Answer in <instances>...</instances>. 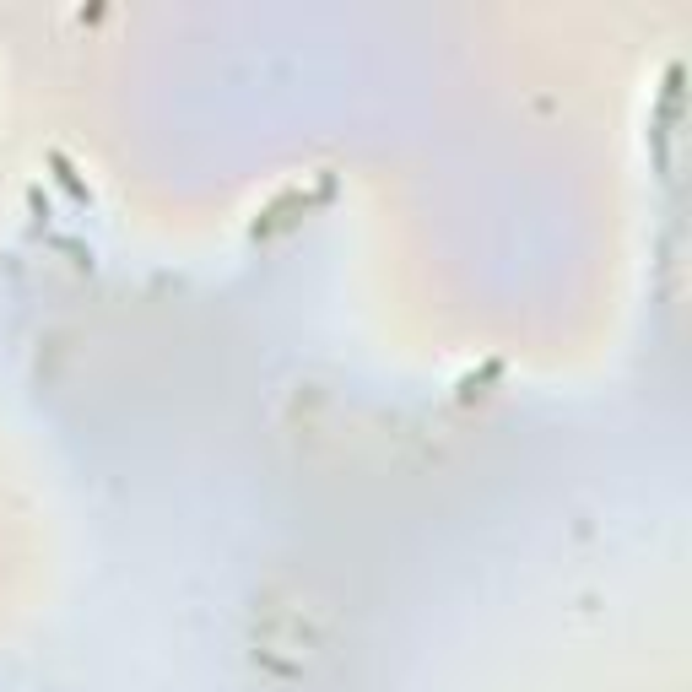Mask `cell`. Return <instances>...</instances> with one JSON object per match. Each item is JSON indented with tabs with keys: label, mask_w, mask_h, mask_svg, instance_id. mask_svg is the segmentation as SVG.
<instances>
[{
	"label": "cell",
	"mask_w": 692,
	"mask_h": 692,
	"mask_svg": "<svg viewBox=\"0 0 692 692\" xmlns=\"http://www.w3.org/2000/svg\"><path fill=\"white\" fill-rule=\"evenodd\" d=\"M49 168H55V184H60L65 195H71L76 206H87V201H92V195H87V184L76 179V168H71V157H65V152H49Z\"/></svg>",
	"instance_id": "cell-1"
}]
</instances>
